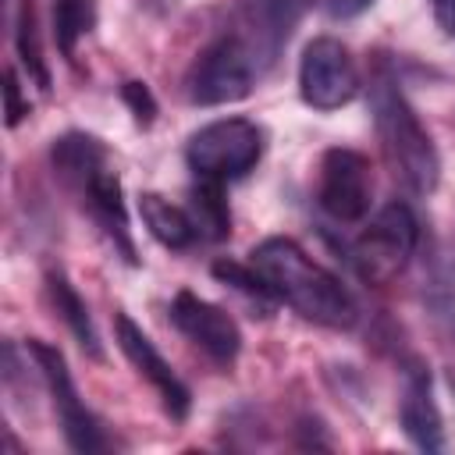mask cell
Instances as JSON below:
<instances>
[{
    "label": "cell",
    "instance_id": "obj_1",
    "mask_svg": "<svg viewBox=\"0 0 455 455\" xmlns=\"http://www.w3.org/2000/svg\"><path fill=\"white\" fill-rule=\"evenodd\" d=\"M249 263L267 281L270 295L284 306H291L302 320H313L331 331H348L359 320V306L352 291L323 270L316 259H309L291 238H267L249 252Z\"/></svg>",
    "mask_w": 455,
    "mask_h": 455
},
{
    "label": "cell",
    "instance_id": "obj_2",
    "mask_svg": "<svg viewBox=\"0 0 455 455\" xmlns=\"http://www.w3.org/2000/svg\"><path fill=\"white\" fill-rule=\"evenodd\" d=\"M50 160H53L57 174L82 196L85 210L103 228V235L121 249V256L128 263H139L135 242H132V231H128V210H124V196H121V178L107 164L103 142L96 135H85V132H68V135H60L53 142Z\"/></svg>",
    "mask_w": 455,
    "mask_h": 455
},
{
    "label": "cell",
    "instance_id": "obj_3",
    "mask_svg": "<svg viewBox=\"0 0 455 455\" xmlns=\"http://www.w3.org/2000/svg\"><path fill=\"white\" fill-rule=\"evenodd\" d=\"M370 107H373V124H377L384 156L395 167V174L416 196L434 192L437 181H441L437 146H434L430 132L423 128V121L409 107L405 92L398 89V82L387 71H380L373 78V85H370Z\"/></svg>",
    "mask_w": 455,
    "mask_h": 455
},
{
    "label": "cell",
    "instance_id": "obj_4",
    "mask_svg": "<svg viewBox=\"0 0 455 455\" xmlns=\"http://www.w3.org/2000/svg\"><path fill=\"white\" fill-rule=\"evenodd\" d=\"M185 156H188V167L196 178L228 185L235 178H245L259 164L263 132L249 117H220V121H210L199 132H192Z\"/></svg>",
    "mask_w": 455,
    "mask_h": 455
},
{
    "label": "cell",
    "instance_id": "obj_5",
    "mask_svg": "<svg viewBox=\"0 0 455 455\" xmlns=\"http://www.w3.org/2000/svg\"><path fill=\"white\" fill-rule=\"evenodd\" d=\"M256 75H259V64L252 50L242 43V36H224L196 57L188 71V100L199 107L235 103L249 96Z\"/></svg>",
    "mask_w": 455,
    "mask_h": 455
},
{
    "label": "cell",
    "instance_id": "obj_6",
    "mask_svg": "<svg viewBox=\"0 0 455 455\" xmlns=\"http://www.w3.org/2000/svg\"><path fill=\"white\" fill-rule=\"evenodd\" d=\"M25 348L36 359V366H39L46 387H50V398H53V409H57V419H60V430H64L68 444L75 451H85V455L103 451L107 448V437H103L96 416L78 398V387L71 380V370L64 363V352L57 345H50V341H39V338H28Z\"/></svg>",
    "mask_w": 455,
    "mask_h": 455
},
{
    "label": "cell",
    "instance_id": "obj_7",
    "mask_svg": "<svg viewBox=\"0 0 455 455\" xmlns=\"http://www.w3.org/2000/svg\"><path fill=\"white\" fill-rule=\"evenodd\" d=\"M299 92L313 110H338L359 92V68L345 43L320 36L302 50Z\"/></svg>",
    "mask_w": 455,
    "mask_h": 455
},
{
    "label": "cell",
    "instance_id": "obj_8",
    "mask_svg": "<svg viewBox=\"0 0 455 455\" xmlns=\"http://www.w3.org/2000/svg\"><path fill=\"white\" fill-rule=\"evenodd\" d=\"M320 210L338 224H355L366 217L373 199V171L370 160L355 149L334 146L320 160V181H316Z\"/></svg>",
    "mask_w": 455,
    "mask_h": 455
},
{
    "label": "cell",
    "instance_id": "obj_9",
    "mask_svg": "<svg viewBox=\"0 0 455 455\" xmlns=\"http://www.w3.org/2000/svg\"><path fill=\"white\" fill-rule=\"evenodd\" d=\"M419 238V220L405 203H387L359 235L355 242V263L363 274L384 281L395 270H402V263L412 256Z\"/></svg>",
    "mask_w": 455,
    "mask_h": 455
},
{
    "label": "cell",
    "instance_id": "obj_10",
    "mask_svg": "<svg viewBox=\"0 0 455 455\" xmlns=\"http://www.w3.org/2000/svg\"><path fill=\"white\" fill-rule=\"evenodd\" d=\"M171 320L217 366H231L238 359V352H242V331H238V323L220 306L199 299L196 291H178L174 302H171Z\"/></svg>",
    "mask_w": 455,
    "mask_h": 455
},
{
    "label": "cell",
    "instance_id": "obj_11",
    "mask_svg": "<svg viewBox=\"0 0 455 455\" xmlns=\"http://www.w3.org/2000/svg\"><path fill=\"white\" fill-rule=\"evenodd\" d=\"M114 331H117L121 352L132 359V366L139 370V377H146L153 384V391L160 395V402L171 412V419H185L188 416V405H192V395L181 384V377L171 370V363L156 352V345L149 341V334L128 313H117L114 316Z\"/></svg>",
    "mask_w": 455,
    "mask_h": 455
},
{
    "label": "cell",
    "instance_id": "obj_12",
    "mask_svg": "<svg viewBox=\"0 0 455 455\" xmlns=\"http://www.w3.org/2000/svg\"><path fill=\"white\" fill-rule=\"evenodd\" d=\"M302 7H306V0H242V14H245L242 43L252 50L259 68L277 57V50L291 36V25L299 21Z\"/></svg>",
    "mask_w": 455,
    "mask_h": 455
},
{
    "label": "cell",
    "instance_id": "obj_13",
    "mask_svg": "<svg viewBox=\"0 0 455 455\" xmlns=\"http://www.w3.org/2000/svg\"><path fill=\"white\" fill-rule=\"evenodd\" d=\"M398 419H402V430L409 434V441L419 451H441L444 448L441 412H437V402H434V391H430V373L423 366H412L405 373Z\"/></svg>",
    "mask_w": 455,
    "mask_h": 455
},
{
    "label": "cell",
    "instance_id": "obj_14",
    "mask_svg": "<svg viewBox=\"0 0 455 455\" xmlns=\"http://www.w3.org/2000/svg\"><path fill=\"white\" fill-rule=\"evenodd\" d=\"M139 217H142L146 231L167 249H188L199 238V228H196L192 213H185L181 206H174L171 199H164L156 192L139 196Z\"/></svg>",
    "mask_w": 455,
    "mask_h": 455
},
{
    "label": "cell",
    "instance_id": "obj_15",
    "mask_svg": "<svg viewBox=\"0 0 455 455\" xmlns=\"http://www.w3.org/2000/svg\"><path fill=\"white\" fill-rule=\"evenodd\" d=\"M46 291H50V299H53V309L60 313V320L68 323V331L75 334V341L82 345V352H89L92 359H100V355H103L100 334H96V327H92V316H89L82 295L71 288V281H68L64 274L50 270V274H46Z\"/></svg>",
    "mask_w": 455,
    "mask_h": 455
},
{
    "label": "cell",
    "instance_id": "obj_16",
    "mask_svg": "<svg viewBox=\"0 0 455 455\" xmlns=\"http://www.w3.org/2000/svg\"><path fill=\"white\" fill-rule=\"evenodd\" d=\"M96 25V0H57L53 4V39L68 60H75L78 39H85Z\"/></svg>",
    "mask_w": 455,
    "mask_h": 455
},
{
    "label": "cell",
    "instance_id": "obj_17",
    "mask_svg": "<svg viewBox=\"0 0 455 455\" xmlns=\"http://www.w3.org/2000/svg\"><path fill=\"white\" fill-rule=\"evenodd\" d=\"M192 220H196V228H199V235H206V238H213V242L228 235L231 213H228L224 185H220V181L196 178V188H192Z\"/></svg>",
    "mask_w": 455,
    "mask_h": 455
},
{
    "label": "cell",
    "instance_id": "obj_18",
    "mask_svg": "<svg viewBox=\"0 0 455 455\" xmlns=\"http://www.w3.org/2000/svg\"><path fill=\"white\" fill-rule=\"evenodd\" d=\"M18 53L28 68V75L50 89V71L43 64V50H39V39H36V11H32V0H21V11H18Z\"/></svg>",
    "mask_w": 455,
    "mask_h": 455
},
{
    "label": "cell",
    "instance_id": "obj_19",
    "mask_svg": "<svg viewBox=\"0 0 455 455\" xmlns=\"http://www.w3.org/2000/svg\"><path fill=\"white\" fill-rule=\"evenodd\" d=\"M121 100L132 107V114H135L139 124H153V117H156V100H153V92L146 89V82H124V85H121Z\"/></svg>",
    "mask_w": 455,
    "mask_h": 455
},
{
    "label": "cell",
    "instance_id": "obj_20",
    "mask_svg": "<svg viewBox=\"0 0 455 455\" xmlns=\"http://www.w3.org/2000/svg\"><path fill=\"white\" fill-rule=\"evenodd\" d=\"M4 114H7V128H14L28 114V100H21V85L11 68L4 71Z\"/></svg>",
    "mask_w": 455,
    "mask_h": 455
},
{
    "label": "cell",
    "instance_id": "obj_21",
    "mask_svg": "<svg viewBox=\"0 0 455 455\" xmlns=\"http://www.w3.org/2000/svg\"><path fill=\"white\" fill-rule=\"evenodd\" d=\"M430 7H434V18H437L441 32L455 36V0H430Z\"/></svg>",
    "mask_w": 455,
    "mask_h": 455
},
{
    "label": "cell",
    "instance_id": "obj_22",
    "mask_svg": "<svg viewBox=\"0 0 455 455\" xmlns=\"http://www.w3.org/2000/svg\"><path fill=\"white\" fill-rule=\"evenodd\" d=\"M373 0H323V7H327V14H334V18H352V14H359L363 7H370Z\"/></svg>",
    "mask_w": 455,
    "mask_h": 455
}]
</instances>
